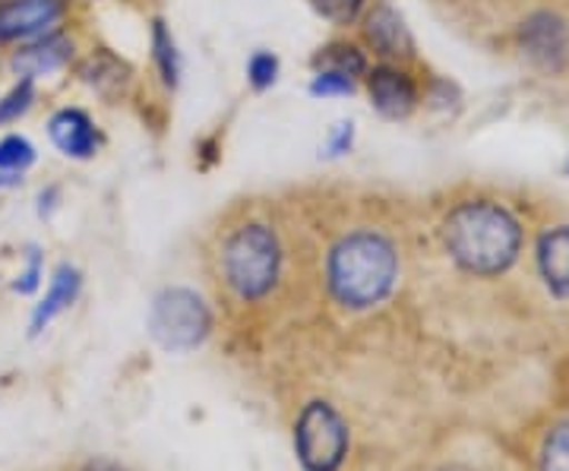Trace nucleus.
Returning <instances> with one entry per match:
<instances>
[{"label":"nucleus","mask_w":569,"mask_h":471,"mask_svg":"<svg viewBox=\"0 0 569 471\" xmlns=\"http://www.w3.org/2000/svg\"><path fill=\"white\" fill-rule=\"evenodd\" d=\"M449 257L471 275L507 272L522 247V228L497 203H466L452 209L443 226Z\"/></svg>","instance_id":"nucleus-1"},{"label":"nucleus","mask_w":569,"mask_h":471,"mask_svg":"<svg viewBox=\"0 0 569 471\" xmlns=\"http://www.w3.org/2000/svg\"><path fill=\"white\" fill-rule=\"evenodd\" d=\"M329 291L348 310H367L387 301L399 279V257L377 231H355L329 253Z\"/></svg>","instance_id":"nucleus-2"},{"label":"nucleus","mask_w":569,"mask_h":471,"mask_svg":"<svg viewBox=\"0 0 569 471\" xmlns=\"http://www.w3.org/2000/svg\"><path fill=\"white\" fill-rule=\"evenodd\" d=\"M279 263H282L279 238L272 234V228L260 226V222L238 228L224 241V282L241 301H257V298L269 294V288L279 279Z\"/></svg>","instance_id":"nucleus-3"},{"label":"nucleus","mask_w":569,"mask_h":471,"mask_svg":"<svg viewBox=\"0 0 569 471\" xmlns=\"http://www.w3.org/2000/svg\"><path fill=\"white\" fill-rule=\"evenodd\" d=\"M212 329V313L190 288H164L149 308V335L164 351H190L203 345Z\"/></svg>","instance_id":"nucleus-4"},{"label":"nucleus","mask_w":569,"mask_h":471,"mask_svg":"<svg viewBox=\"0 0 569 471\" xmlns=\"http://www.w3.org/2000/svg\"><path fill=\"white\" fill-rule=\"evenodd\" d=\"M295 452L305 471H339L348 455V428L329 402H310L295 424Z\"/></svg>","instance_id":"nucleus-5"},{"label":"nucleus","mask_w":569,"mask_h":471,"mask_svg":"<svg viewBox=\"0 0 569 471\" xmlns=\"http://www.w3.org/2000/svg\"><path fill=\"white\" fill-rule=\"evenodd\" d=\"M67 0H0V41L26 44L61 29Z\"/></svg>","instance_id":"nucleus-6"},{"label":"nucleus","mask_w":569,"mask_h":471,"mask_svg":"<svg viewBox=\"0 0 569 471\" xmlns=\"http://www.w3.org/2000/svg\"><path fill=\"white\" fill-rule=\"evenodd\" d=\"M367 80V96L370 104L389 118V121H402L415 111L418 104V89L408 77L406 70H399L396 63H377L373 70L365 73Z\"/></svg>","instance_id":"nucleus-7"},{"label":"nucleus","mask_w":569,"mask_h":471,"mask_svg":"<svg viewBox=\"0 0 569 471\" xmlns=\"http://www.w3.org/2000/svg\"><path fill=\"white\" fill-rule=\"evenodd\" d=\"M70 61H73V41L63 32H51L44 39L20 44V51L10 58V70L22 80L36 82L41 77H51V73L63 70Z\"/></svg>","instance_id":"nucleus-8"},{"label":"nucleus","mask_w":569,"mask_h":471,"mask_svg":"<svg viewBox=\"0 0 569 471\" xmlns=\"http://www.w3.org/2000/svg\"><path fill=\"white\" fill-rule=\"evenodd\" d=\"M48 137L51 143L61 149V156L86 162L99 152L102 146V133L92 123V118L80 111V108H61L51 121H48Z\"/></svg>","instance_id":"nucleus-9"},{"label":"nucleus","mask_w":569,"mask_h":471,"mask_svg":"<svg viewBox=\"0 0 569 471\" xmlns=\"http://www.w3.org/2000/svg\"><path fill=\"white\" fill-rule=\"evenodd\" d=\"M365 39L367 44L383 58V61H402L415 54V41L411 32L402 22V17L389 7H377L365 22Z\"/></svg>","instance_id":"nucleus-10"},{"label":"nucleus","mask_w":569,"mask_h":471,"mask_svg":"<svg viewBox=\"0 0 569 471\" xmlns=\"http://www.w3.org/2000/svg\"><path fill=\"white\" fill-rule=\"evenodd\" d=\"M80 288H82L80 269L70 267V263H61V267L54 269L51 285H48L44 298H41L39 304H36V310H32V335H39L41 329L48 327V323H54L63 310L70 308V304L80 298Z\"/></svg>","instance_id":"nucleus-11"},{"label":"nucleus","mask_w":569,"mask_h":471,"mask_svg":"<svg viewBox=\"0 0 569 471\" xmlns=\"http://www.w3.org/2000/svg\"><path fill=\"white\" fill-rule=\"evenodd\" d=\"M538 269L557 298H569V226H557L538 241Z\"/></svg>","instance_id":"nucleus-12"},{"label":"nucleus","mask_w":569,"mask_h":471,"mask_svg":"<svg viewBox=\"0 0 569 471\" xmlns=\"http://www.w3.org/2000/svg\"><path fill=\"white\" fill-rule=\"evenodd\" d=\"M522 41H526V51L535 61L557 67L567 54V26L550 13H538L526 22Z\"/></svg>","instance_id":"nucleus-13"},{"label":"nucleus","mask_w":569,"mask_h":471,"mask_svg":"<svg viewBox=\"0 0 569 471\" xmlns=\"http://www.w3.org/2000/svg\"><path fill=\"white\" fill-rule=\"evenodd\" d=\"M80 77L104 99H118V96H123V89L130 86V67L121 58H114L111 51H96L80 67Z\"/></svg>","instance_id":"nucleus-14"},{"label":"nucleus","mask_w":569,"mask_h":471,"mask_svg":"<svg viewBox=\"0 0 569 471\" xmlns=\"http://www.w3.org/2000/svg\"><path fill=\"white\" fill-rule=\"evenodd\" d=\"M152 61H156V70H159L164 86L174 89L181 82V51H178V41L168 32V26L162 20L152 22Z\"/></svg>","instance_id":"nucleus-15"},{"label":"nucleus","mask_w":569,"mask_h":471,"mask_svg":"<svg viewBox=\"0 0 569 471\" xmlns=\"http://www.w3.org/2000/svg\"><path fill=\"white\" fill-rule=\"evenodd\" d=\"M313 67L317 70H332V73H346L351 80L365 77L367 70H370L365 51H358L355 44H346V41H336V44L320 48V54L313 58Z\"/></svg>","instance_id":"nucleus-16"},{"label":"nucleus","mask_w":569,"mask_h":471,"mask_svg":"<svg viewBox=\"0 0 569 471\" xmlns=\"http://www.w3.org/2000/svg\"><path fill=\"white\" fill-rule=\"evenodd\" d=\"M39 159L36 146L29 143L22 133H10L0 140V171H13V174H22L29 171L32 164Z\"/></svg>","instance_id":"nucleus-17"},{"label":"nucleus","mask_w":569,"mask_h":471,"mask_svg":"<svg viewBox=\"0 0 569 471\" xmlns=\"http://www.w3.org/2000/svg\"><path fill=\"white\" fill-rule=\"evenodd\" d=\"M36 102V82L20 80L3 99H0V127L3 123H17Z\"/></svg>","instance_id":"nucleus-18"},{"label":"nucleus","mask_w":569,"mask_h":471,"mask_svg":"<svg viewBox=\"0 0 569 471\" xmlns=\"http://www.w3.org/2000/svg\"><path fill=\"white\" fill-rule=\"evenodd\" d=\"M279 70H282V63H279V58H276L272 51H253L250 61H247V82H250L257 92H266V89L276 86Z\"/></svg>","instance_id":"nucleus-19"},{"label":"nucleus","mask_w":569,"mask_h":471,"mask_svg":"<svg viewBox=\"0 0 569 471\" xmlns=\"http://www.w3.org/2000/svg\"><path fill=\"white\" fill-rule=\"evenodd\" d=\"M541 471H569V421L550 431L541 450Z\"/></svg>","instance_id":"nucleus-20"},{"label":"nucleus","mask_w":569,"mask_h":471,"mask_svg":"<svg viewBox=\"0 0 569 471\" xmlns=\"http://www.w3.org/2000/svg\"><path fill=\"white\" fill-rule=\"evenodd\" d=\"M358 89V80H351L346 73H332V70H317L310 80V96L313 99H342Z\"/></svg>","instance_id":"nucleus-21"},{"label":"nucleus","mask_w":569,"mask_h":471,"mask_svg":"<svg viewBox=\"0 0 569 471\" xmlns=\"http://www.w3.org/2000/svg\"><path fill=\"white\" fill-rule=\"evenodd\" d=\"M323 20L329 22H339V26H348V22L358 20V13H361V7H365V0H307Z\"/></svg>","instance_id":"nucleus-22"},{"label":"nucleus","mask_w":569,"mask_h":471,"mask_svg":"<svg viewBox=\"0 0 569 471\" xmlns=\"http://www.w3.org/2000/svg\"><path fill=\"white\" fill-rule=\"evenodd\" d=\"M351 146H355V123L339 121L329 130V137H326L323 156L326 159H342V156L351 152Z\"/></svg>","instance_id":"nucleus-23"},{"label":"nucleus","mask_w":569,"mask_h":471,"mask_svg":"<svg viewBox=\"0 0 569 471\" xmlns=\"http://www.w3.org/2000/svg\"><path fill=\"white\" fill-rule=\"evenodd\" d=\"M39 282H41V253L32 247V250H29V267H26V272H20V279H17V285L13 288H17L20 294H32V291L39 288Z\"/></svg>","instance_id":"nucleus-24"},{"label":"nucleus","mask_w":569,"mask_h":471,"mask_svg":"<svg viewBox=\"0 0 569 471\" xmlns=\"http://www.w3.org/2000/svg\"><path fill=\"white\" fill-rule=\"evenodd\" d=\"M22 174H13V171H0V190H10V187H20Z\"/></svg>","instance_id":"nucleus-25"},{"label":"nucleus","mask_w":569,"mask_h":471,"mask_svg":"<svg viewBox=\"0 0 569 471\" xmlns=\"http://www.w3.org/2000/svg\"><path fill=\"white\" fill-rule=\"evenodd\" d=\"M89 471H118L114 465H104V462H99V465H89Z\"/></svg>","instance_id":"nucleus-26"}]
</instances>
